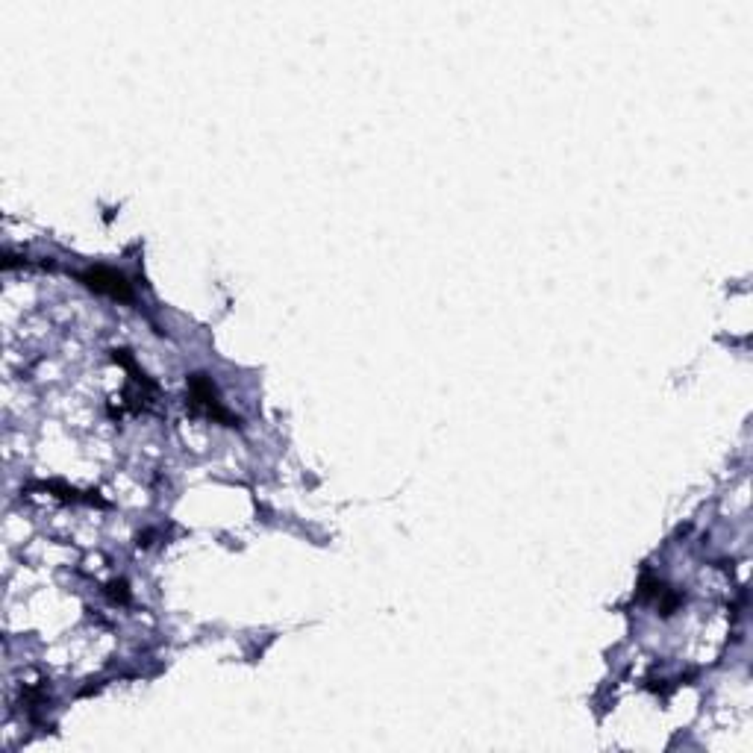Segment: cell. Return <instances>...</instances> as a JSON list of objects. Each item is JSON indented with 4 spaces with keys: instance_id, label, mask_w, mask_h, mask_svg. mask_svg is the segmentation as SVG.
<instances>
[{
    "instance_id": "cell-2",
    "label": "cell",
    "mask_w": 753,
    "mask_h": 753,
    "mask_svg": "<svg viewBox=\"0 0 753 753\" xmlns=\"http://www.w3.org/2000/svg\"><path fill=\"white\" fill-rule=\"evenodd\" d=\"M80 280L92 289V292H101V295H109L112 301H133V289L127 283L124 274L112 271V268H89L80 274Z\"/></svg>"
},
{
    "instance_id": "cell-1",
    "label": "cell",
    "mask_w": 753,
    "mask_h": 753,
    "mask_svg": "<svg viewBox=\"0 0 753 753\" xmlns=\"http://www.w3.org/2000/svg\"><path fill=\"white\" fill-rule=\"evenodd\" d=\"M189 406H192V412L206 415V418H212V421H224V424H230V427L239 424V421L221 406L218 392H215V386H212V380H209L206 374H192V377H189Z\"/></svg>"
}]
</instances>
